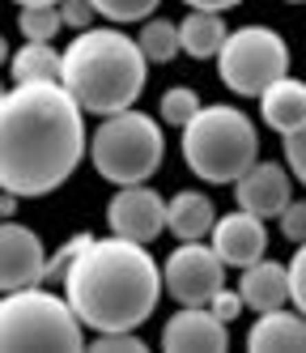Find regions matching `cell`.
<instances>
[{"mask_svg":"<svg viewBox=\"0 0 306 353\" xmlns=\"http://www.w3.org/2000/svg\"><path fill=\"white\" fill-rule=\"evenodd\" d=\"M209 243L217 247V256L229 268H247V264L268 256V225H264V217H255L247 209H234V213L217 217Z\"/></svg>","mask_w":306,"mask_h":353,"instance_id":"13","label":"cell"},{"mask_svg":"<svg viewBox=\"0 0 306 353\" xmlns=\"http://www.w3.org/2000/svg\"><path fill=\"white\" fill-rule=\"evenodd\" d=\"M162 0H94L98 17H107L111 26H127V21H149L158 13Z\"/></svg>","mask_w":306,"mask_h":353,"instance_id":"23","label":"cell"},{"mask_svg":"<svg viewBox=\"0 0 306 353\" xmlns=\"http://www.w3.org/2000/svg\"><path fill=\"white\" fill-rule=\"evenodd\" d=\"M200 107H204V103H200V94H196L192 85H170V90L158 98V119L170 123V128H187L192 115H196Z\"/></svg>","mask_w":306,"mask_h":353,"instance_id":"22","label":"cell"},{"mask_svg":"<svg viewBox=\"0 0 306 353\" xmlns=\"http://www.w3.org/2000/svg\"><path fill=\"white\" fill-rule=\"evenodd\" d=\"M217 225V209L213 200L204 196L200 188H183L166 200V230L178 243H192V239H209Z\"/></svg>","mask_w":306,"mask_h":353,"instance_id":"17","label":"cell"},{"mask_svg":"<svg viewBox=\"0 0 306 353\" xmlns=\"http://www.w3.org/2000/svg\"><path fill=\"white\" fill-rule=\"evenodd\" d=\"M162 349L166 353H225L229 323L217 319L209 307H178L162 323Z\"/></svg>","mask_w":306,"mask_h":353,"instance_id":"11","label":"cell"},{"mask_svg":"<svg viewBox=\"0 0 306 353\" xmlns=\"http://www.w3.org/2000/svg\"><path fill=\"white\" fill-rule=\"evenodd\" d=\"M289 72V43L272 26H238L229 30L221 56H217V77L229 94L238 98H260L272 81Z\"/></svg>","mask_w":306,"mask_h":353,"instance_id":"7","label":"cell"},{"mask_svg":"<svg viewBox=\"0 0 306 353\" xmlns=\"http://www.w3.org/2000/svg\"><path fill=\"white\" fill-rule=\"evenodd\" d=\"M145 77H149V56L119 26L76 30V39L64 47L60 81L85 107V115H115V111L136 107Z\"/></svg>","mask_w":306,"mask_h":353,"instance_id":"3","label":"cell"},{"mask_svg":"<svg viewBox=\"0 0 306 353\" xmlns=\"http://www.w3.org/2000/svg\"><path fill=\"white\" fill-rule=\"evenodd\" d=\"M178 39H183V52L192 60H217L229 39V26L213 9H187V17L178 21Z\"/></svg>","mask_w":306,"mask_h":353,"instance_id":"18","label":"cell"},{"mask_svg":"<svg viewBox=\"0 0 306 353\" xmlns=\"http://www.w3.org/2000/svg\"><path fill=\"white\" fill-rule=\"evenodd\" d=\"M162 158H166L162 123L136 107L102 115V123L90 132V162L115 188L149 183L162 170Z\"/></svg>","mask_w":306,"mask_h":353,"instance_id":"6","label":"cell"},{"mask_svg":"<svg viewBox=\"0 0 306 353\" xmlns=\"http://www.w3.org/2000/svg\"><path fill=\"white\" fill-rule=\"evenodd\" d=\"M94 353H145V341L136 332H94Z\"/></svg>","mask_w":306,"mask_h":353,"instance_id":"25","label":"cell"},{"mask_svg":"<svg viewBox=\"0 0 306 353\" xmlns=\"http://www.w3.org/2000/svg\"><path fill=\"white\" fill-rule=\"evenodd\" d=\"M64 294L90 332H136L166 294V272L149 243L123 234L94 239L64 272Z\"/></svg>","mask_w":306,"mask_h":353,"instance_id":"2","label":"cell"},{"mask_svg":"<svg viewBox=\"0 0 306 353\" xmlns=\"http://www.w3.org/2000/svg\"><path fill=\"white\" fill-rule=\"evenodd\" d=\"M247 349L251 353H298L306 349V315L298 307H276L255 315L251 332H247Z\"/></svg>","mask_w":306,"mask_h":353,"instance_id":"15","label":"cell"},{"mask_svg":"<svg viewBox=\"0 0 306 353\" xmlns=\"http://www.w3.org/2000/svg\"><path fill=\"white\" fill-rule=\"evenodd\" d=\"M225 260L217 256L213 243L192 239V243H178L162 272H166V294L178 302V307H209L213 294L225 290Z\"/></svg>","mask_w":306,"mask_h":353,"instance_id":"8","label":"cell"},{"mask_svg":"<svg viewBox=\"0 0 306 353\" xmlns=\"http://www.w3.org/2000/svg\"><path fill=\"white\" fill-rule=\"evenodd\" d=\"M294 200V170L280 162H255L243 179L234 183V205L255 217H280Z\"/></svg>","mask_w":306,"mask_h":353,"instance_id":"12","label":"cell"},{"mask_svg":"<svg viewBox=\"0 0 306 353\" xmlns=\"http://www.w3.org/2000/svg\"><path fill=\"white\" fill-rule=\"evenodd\" d=\"M9 77L13 81H60L64 77V52H56L51 43L26 39L17 47V56H9Z\"/></svg>","mask_w":306,"mask_h":353,"instance_id":"19","label":"cell"},{"mask_svg":"<svg viewBox=\"0 0 306 353\" xmlns=\"http://www.w3.org/2000/svg\"><path fill=\"white\" fill-rule=\"evenodd\" d=\"M107 230L132 243H153L166 230V196L149 183L115 188V196L107 200Z\"/></svg>","mask_w":306,"mask_h":353,"instance_id":"9","label":"cell"},{"mask_svg":"<svg viewBox=\"0 0 306 353\" xmlns=\"http://www.w3.org/2000/svg\"><path fill=\"white\" fill-rule=\"evenodd\" d=\"M187 9H213V13H225V9H238L243 0H183Z\"/></svg>","mask_w":306,"mask_h":353,"instance_id":"31","label":"cell"},{"mask_svg":"<svg viewBox=\"0 0 306 353\" xmlns=\"http://www.w3.org/2000/svg\"><path fill=\"white\" fill-rule=\"evenodd\" d=\"M238 294L247 302V311H255V315L276 311V307H294L289 302V264H276L268 256L247 264L238 276Z\"/></svg>","mask_w":306,"mask_h":353,"instance_id":"14","label":"cell"},{"mask_svg":"<svg viewBox=\"0 0 306 353\" xmlns=\"http://www.w3.org/2000/svg\"><path fill=\"white\" fill-rule=\"evenodd\" d=\"M60 13H64V26L68 30H90L94 17H98L94 0H60Z\"/></svg>","mask_w":306,"mask_h":353,"instance_id":"30","label":"cell"},{"mask_svg":"<svg viewBox=\"0 0 306 353\" xmlns=\"http://www.w3.org/2000/svg\"><path fill=\"white\" fill-rule=\"evenodd\" d=\"M260 119H264V128H272L276 137L298 132L306 123V81L289 77V72L280 81H272L260 94Z\"/></svg>","mask_w":306,"mask_h":353,"instance_id":"16","label":"cell"},{"mask_svg":"<svg viewBox=\"0 0 306 353\" xmlns=\"http://www.w3.org/2000/svg\"><path fill=\"white\" fill-rule=\"evenodd\" d=\"M17 30H21V39L56 43V34L64 30V13H60V5H21Z\"/></svg>","mask_w":306,"mask_h":353,"instance_id":"21","label":"cell"},{"mask_svg":"<svg viewBox=\"0 0 306 353\" xmlns=\"http://www.w3.org/2000/svg\"><path fill=\"white\" fill-rule=\"evenodd\" d=\"M276 225H280V234H285L294 247H298V243H306V200H289L285 213L276 217Z\"/></svg>","mask_w":306,"mask_h":353,"instance_id":"27","label":"cell"},{"mask_svg":"<svg viewBox=\"0 0 306 353\" xmlns=\"http://www.w3.org/2000/svg\"><path fill=\"white\" fill-rule=\"evenodd\" d=\"M13 5H60V0H13Z\"/></svg>","mask_w":306,"mask_h":353,"instance_id":"32","label":"cell"},{"mask_svg":"<svg viewBox=\"0 0 306 353\" xmlns=\"http://www.w3.org/2000/svg\"><path fill=\"white\" fill-rule=\"evenodd\" d=\"M94 243V234L90 230H81V234H72V239H64L56 251H51V260H47V281H64V272L72 268V260L81 256V251Z\"/></svg>","mask_w":306,"mask_h":353,"instance_id":"24","label":"cell"},{"mask_svg":"<svg viewBox=\"0 0 306 353\" xmlns=\"http://www.w3.org/2000/svg\"><path fill=\"white\" fill-rule=\"evenodd\" d=\"M183 141V162L200 183H238L243 174L260 162V128L243 107L213 103L192 115Z\"/></svg>","mask_w":306,"mask_h":353,"instance_id":"4","label":"cell"},{"mask_svg":"<svg viewBox=\"0 0 306 353\" xmlns=\"http://www.w3.org/2000/svg\"><path fill=\"white\" fill-rule=\"evenodd\" d=\"M47 247L43 239L13 217L0 225V290H26V285H43L47 281Z\"/></svg>","mask_w":306,"mask_h":353,"instance_id":"10","label":"cell"},{"mask_svg":"<svg viewBox=\"0 0 306 353\" xmlns=\"http://www.w3.org/2000/svg\"><path fill=\"white\" fill-rule=\"evenodd\" d=\"M90 154L85 107L64 81H13L0 94V188L17 200L51 196Z\"/></svg>","mask_w":306,"mask_h":353,"instance_id":"1","label":"cell"},{"mask_svg":"<svg viewBox=\"0 0 306 353\" xmlns=\"http://www.w3.org/2000/svg\"><path fill=\"white\" fill-rule=\"evenodd\" d=\"M289 302L306 315V243H298L294 260H289Z\"/></svg>","mask_w":306,"mask_h":353,"instance_id":"28","label":"cell"},{"mask_svg":"<svg viewBox=\"0 0 306 353\" xmlns=\"http://www.w3.org/2000/svg\"><path fill=\"white\" fill-rule=\"evenodd\" d=\"M209 311H213L217 319H225V323H234V319L247 311V302H243L238 285H234V290H229V285H225V290H217V294H213V302H209Z\"/></svg>","mask_w":306,"mask_h":353,"instance_id":"29","label":"cell"},{"mask_svg":"<svg viewBox=\"0 0 306 353\" xmlns=\"http://www.w3.org/2000/svg\"><path fill=\"white\" fill-rule=\"evenodd\" d=\"M285 5H306V0H285Z\"/></svg>","mask_w":306,"mask_h":353,"instance_id":"33","label":"cell"},{"mask_svg":"<svg viewBox=\"0 0 306 353\" xmlns=\"http://www.w3.org/2000/svg\"><path fill=\"white\" fill-rule=\"evenodd\" d=\"M280 149H285V166L294 170V179L306 188V123H302L298 132L280 137Z\"/></svg>","mask_w":306,"mask_h":353,"instance_id":"26","label":"cell"},{"mask_svg":"<svg viewBox=\"0 0 306 353\" xmlns=\"http://www.w3.org/2000/svg\"><path fill=\"white\" fill-rule=\"evenodd\" d=\"M0 349L5 353H76L85 349V323L68 294L43 285L9 290L0 298Z\"/></svg>","mask_w":306,"mask_h":353,"instance_id":"5","label":"cell"},{"mask_svg":"<svg viewBox=\"0 0 306 353\" xmlns=\"http://www.w3.org/2000/svg\"><path fill=\"white\" fill-rule=\"evenodd\" d=\"M136 43H141V52L149 56V64H170L178 52H183L178 21H170V17H149V21H141Z\"/></svg>","mask_w":306,"mask_h":353,"instance_id":"20","label":"cell"}]
</instances>
